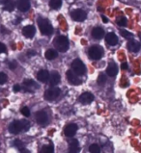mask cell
I'll use <instances>...</instances> for the list:
<instances>
[{
	"mask_svg": "<svg viewBox=\"0 0 141 153\" xmlns=\"http://www.w3.org/2000/svg\"><path fill=\"white\" fill-rule=\"evenodd\" d=\"M106 73H107V75H109L110 77L116 76L117 73H118V67H117V65L115 63H113V62L109 63L108 67L106 68Z\"/></svg>",
	"mask_w": 141,
	"mask_h": 153,
	"instance_id": "2e32d148",
	"label": "cell"
},
{
	"mask_svg": "<svg viewBox=\"0 0 141 153\" xmlns=\"http://www.w3.org/2000/svg\"><path fill=\"white\" fill-rule=\"evenodd\" d=\"M55 48L60 52H65L69 48V40L64 36H58L55 38L53 42Z\"/></svg>",
	"mask_w": 141,
	"mask_h": 153,
	"instance_id": "7a4b0ae2",
	"label": "cell"
},
{
	"mask_svg": "<svg viewBox=\"0 0 141 153\" xmlns=\"http://www.w3.org/2000/svg\"><path fill=\"white\" fill-rule=\"evenodd\" d=\"M7 2V0H0V4H3V5H4V4H5Z\"/></svg>",
	"mask_w": 141,
	"mask_h": 153,
	"instance_id": "60d3db41",
	"label": "cell"
},
{
	"mask_svg": "<svg viewBox=\"0 0 141 153\" xmlns=\"http://www.w3.org/2000/svg\"><path fill=\"white\" fill-rule=\"evenodd\" d=\"M121 68H122V69H127L128 68H129V65H128L127 63H123L122 65H121Z\"/></svg>",
	"mask_w": 141,
	"mask_h": 153,
	"instance_id": "74e56055",
	"label": "cell"
},
{
	"mask_svg": "<svg viewBox=\"0 0 141 153\" xmlns=\"http://www.w3.org/2000/svg\"><path fill=\"white\" fill-rule=\"evenodd\" d=\"M72 19L76 21H83L86 19V12L81 10V9H77V10H74L72 12Z\"/></svg>",
	"mask_w": 141,
	"mask_h": 153,
	"instance_id": "ba28073f",
	"label": "cell"
},
{
	"mask_svg": "<svg viewBox=\"0 0 141 153\" xmlns=\"http://www.w3.org/2000/svg\"><path fill=\"white\" fill-rule=\"evenodd\" d=\"M105 42L109 45H116L118 43V38L114 33H108L105 36Z\"/></svg>",
	"mask_w": 141,
	"mask_h": 153,
	"instance_id": "e0dca14e",
	"label": "cell"
},
{
	"mask_svg": "<svg viewBox=\"0 0 141 153\" xmlns=\"http://www.w3.org/2000/svg\"><path fill=\"white\" fill-rule=\"evenodd\" d=\"M7 51V48H6V45H4V43L0 42V53H5Z\"/></svg>",
	"mask_w": 141,
	"mask_h": 153,
	"instance_id": "d6a6232c",
	"label": "cell"
},
{
	"mask_svg": "<svg viewBox=\"0 0 141 153\" xmlns=\"http://www.w3.org/2000/svg\"><path fill=\"white\" fill-rule=\"evenodd\" d=\"M16 67H17V64L16 62H11L9 64V68L11 69H15V68H16Z\"/></svg>",
	"mask_w": 141,
	"mask_h": 153,
	"instance_id": "836d02e7",
	"label": "cell"
},
{
	"mask_svg": "<svg viewBox=\"0 0 141 153\" xmlns=\"http://www.w3.org/2000/svg\"><path fill=\"white\" fill-rule=\"evenodd\" d=\"M16 7L20 12H27L30 9L29 0H16Z\"/></svg>",
	"mask_w": 141,
	"mask_h": 153,
	"instance_id": "7c38bea8",
	"label": "cell"
},
{
	"mask_svg": "<svg viewBox=\"0 0 141 153\" xmlns=\"http://www.w3.org/2000/svg\"><path fill=\"white\" fill-rule=\"evenodd\" d=\"M38 25L40 28V31L42 32L43 35H46V36H50V35L52 34V26L50 24V22L47 19H38Z\"/></svg>",
	"mask_w": 141,
	"mask_h": 153,
	"instance_id": "3957f363",
	"label": "cell"
},
{
	"mask_svg": "<svg viewBox=\"0 0 141 153\" xmlns=\"http://www.w3.org/2000/svg\"><path fill=\"white\" fill-rule=\"evenodd\" d=\"M76 131H77V125L74 124V123H70V124H68L65 127V129H64V134L67 137H73V136H74V135H76Z\"/></svg>",
	"mask_w": 141,
	"mask_h": 153,
	"instance_id": "30bf717a",
	"label": "cell"
},
{
	"mask_svg": "<svg viewBox=\"0 0 141 153\" xmlns=\"http://www.w3.org/2000/svg\"><path fill=\"white\" fill-rule=\"evenodd\" d=\"M36 120L39 124L41 125H46L48 121V117L47 114L44 111H40L36 114Z\"/></svg>",
	"mask_w": 141,
	"mask_h": 153,
	"instance_id": "8fae6325",
	"label": "cell"
},
{
	"mask_svg": "<svg viewBox=\"0 0 141 153\" xmlns=\"http://www.w3.org/2000/svg\"><path fill=\"white\" fill-rule=\"evenodd\" d=\"M38 88V85L31 79H26L23 81V90L28 93H33L35 89Z\"/></svg>",
	"mask_w": 141,
	"mask_h": 153,
	"instance_id": "9c48e42d",
	"label": "cell"
},
{
	"mask_svg": "<svg viewBox=\"0 0 141 153\" xmlns=\"http://www.w3.org/2000/svg\"><path fill=\"white\" fill-rule=\"evenodd\" d=\"M61 94V91L58 88H50L45 91V94H44V97L47 101H53L57 97H59Z\"/></svg>",
	"mask_w": 141,
	"mask_h": 153,
	"instance_id": "8992f818",
	"label": "cell"
},
{
	"mask_svg": "<svg viewBox=\"0 0 141 153\" xmlns=\"http://www.w3.org/2000/svg\"><path fill=\"white\" fill-rule=\"evenodd\" d=\"M106 80H107V78H106V76L104 75V74H103V73L100 74L99 77H98V84L100 85V86H103V85L105 84Z\"/></svg>",
	"mask_w": 141,
	"mask_h": 153,
	"instance_id": "4316f807",
	"label": "cell"
},
{
	"mask_svg": "<svg viewBox=\"0 0 141 153\" xmlns=\"http://www.w3.org/2000/svg\"><path fill=\"white\" fill-rule=\"evenodd\" d=\"M13 90H14L15 93H17V91H20V86L19 84H16L14 86V88H13Z\"/></svg>",
	"mask_w": 141,
	"mask_h": 153,
	"instance_id": "e575fe53",
	"label": "cell"
},
{
	"mask_svg": "<svg viewBox=\"0 0 141 153\" xmlns=\"http://www.w3.org/2000/svg\"><path fill=\"white\" fill-rule=\"evenodd\" d=\"M60 82V75L57 71H52L50 75V86H56Z\"/></svg>",
	"mask_w": 141,
	"mask_h": 153,
	"instance_id": "ffe728a7",
	"label": "cell"
},
{
	"mask_svg": "<svg viewBox=\"0 0 141 153\" xmlns=\"http://www.w3.org/2000/svg\"><path fill=\"white\" fill-rule=\"evenodd\" d=\"M66 75H67V79L69 83H70L72 85H80L82 83L81 80L78 78V75L73 71V69H69L67 73H66Z\"/></svg>",
	"mask_w": 141,
	"mask_h": 153,
	"instance_id": "52a82bcc",
	"label": "cell"
},
{
	"mask_svg": "<svg viewBox=\"0 0 141 153\" xmlns=\"http://www.w3.org/2000/svg\"><path fill=\"white\" fill-rule=\"evenodd\" d=\"M120 33H121L122 36L124 37V38H126V39H130V38H133L134 37L133 34L130 33L129 31H127V30H121Z\"/></svg>",
	"mask_w": 141,
	"mask_h": 153,
	"instance_id": "f1b7e54d",
	"label": "cell"
},
{
	"mask_svg": "<svg viewBox=\"0 0 141 153\" xmlns=\"http://www.w3.org/2000/svg\"><path fill=\"white\" fill-rule=\"evenodd\" d=\"M54 151V148L52 146V145H46L42 147L41 152L42 153H52Z\"/></svg>",
	"mask_w": 141,
	"mask_h": 153,
	"instance_id": "d4e9b609",
	"label": "cell"
},
{
	"mask_svg": "<svg viewBox=\"0 0 141 153\" xmlns=\"http://www.w3.org/2000/svg\"><path fill=\"white\" fill-rule=\"evenodd\" d=\"M140 42H136V41H130L128 42V49L130 52H138L140 50Z\"/></svg>",
	"mask_w": 141,
	"mask_h": 153,
	"instance_id": "ac0fdd59",
	"label": "cell"
},
{
	"mask_svg": "<svg viewBox=\"0 0 141 153\" xmlns=\"http://www.w3.org/2000/svg\"><path fill=\"white\" fill-rule=\"evenodd\" d=\"M27 55H28V57H32V56H35V55H36V52H35L34 50H28V52H27Z\"/></svg>",
	"mask_w": 141,
	"mask_h": 153,
	"instance_id": "d590c367",
	"label": "cell"
},
{
	"mask_svg": "<svg viewBox=\"0 0 141 153\" xmlns=\"http://www.w3.org/2000/svg\"><path fill=\"white\" fill-rule=\"evenodd\" d=\"M128 23V20L125 16H119L117 19V24L119 26H126Z\"/></svg>",
	"mask_w": 141,
	"mask_h": 153,
	"instance_id": "83f0119b",
	"label": "cell"
},
{
	"mask_svg": "<svg viewBox=\"0 0 141 153\" xmlns=\"http://www.w3.org/2000/svg\"><path fill=\"white\" fill-rule=\"evenodd\" d=\"M20 152H26V153H28L29 151L27 149H25V148H24V149H23V148H20Z\"/></svg>",
	"mask_w": 141,
	"mask_h": 153,
	"instance_id": "ab89813d",
	"label": "cell"
},
{
	"mask_svg": "<svg viewBox=\"0 0 141 153\" xmlns=\"http://www.w3.org/2000/svg\"><path fill=\"white\" fill-rule=\"evenodd\" d=\"M16 7V3L14 0H7V2L4 4V10L8 12H13Z\"/></svg>",
	"mask_w": 141,
	"mask_h": 153,
	"instance_id": "7402d4cb",
	"label": "cell"
},
{
	"mask_svg": "<svg viewBox=\"0 0 141 153\" xmlns=\"http://www.w3.org/2000/svg\"><path fill=\"white\" fill-rule=\"evenodd\" d=\"M30 127L29 121L22 120H14L9 126V131L12 134H19L21 131H27Z\"/></svg>",
	"mask_w": 141,
	"mask_h": 153,
	"instance_id": "6da1fadb",
	"label": "cell"
},
{
	"mask_svg": "<svg viewBox=\"0 0 141 153\" xmlns=\"http://www.w3.org/2000/svg\"><path fill=\"white\" fill-rule=\"evenodd\" d=\"M94 100V95L91 93H84L79 97V101L82 104H90Z\"/></svg>",
	"mask_w": 141,
	"mask_h": 153,
	"instance_id": "4fadbf2b",
	"label": "cell"
},
{
	"mask_svg": "<svg viewBox=\"0 0 141 153\" xmlns=\"http://www.w3.org/2000/svg\"><path fill=\"white\" fill-rule=\"evenodd\" d=\"M139 38H140V41H141V33L139 34Z\"/></svg>",
	"mask_w": 141,
	"mask_h": 153,
	"instance_id": "b9f144b4",
	"label": "cell"
},
{
	"mask_svg": "<svg viewBox=\"0 0 141 153\" xmlns=\"http://www.w3.org/2000/svg\"><path fill=\"white\" fill-rule=\"evenodd\" d=\"M80 150L79 148V143L77 140H72L70 143H69V151L72 152V153H76Z\"/></svg>",
	"mask_w": 141,
	"mask_h": 153,
	"instance_id": "44dd1931",
	"label": "cell"
},
{
	"mask_svg": "<svg viewBox=\"0 0 141 153\" xmlns=\"http://www.w3.org/2000/svg\"><path fill=\"white\" fill-rule=\"evenodd\" d=\"M72 69L77 74V75H83L86 71V67H85V65L82 63L81 60L76 59L72 63Z\"/></svg>",
	"mask_w": 141,
	"mask_h": 153,
	"instance_id": "5b68a950",
	"label": "cell"
},
{
	"mask_svg": "<svg viewBox=\"0 0 141 153\" xmlns=\"http://www.w3.org/2000/svg\"><path fill=\"white\" fill-rule=\"evenodd\" d=\"M37 79L42 83L47 82V80H50V72L46 69H41L37 73Z\"/></svg>",
	"mask_w": 141,
	"mask_h": 153,
	"instance_id": "5bb4252c",
	"label": "cell"
},
{
	"mask_svg": "<svg viewBox=\"0 0 141 153\" xmlns=\"http://www.w3.org/2000/svg\"><path fill=\"white\" fill-rule=\"evenodd\" d=\"M35 33H36V29L33 25H27L22 29V34L26 38H33L35 36Z\"/></svg>",
	"mask_w": 141,
	"mask_h": 153,
	"instance_id": "9a60e30c",
	"label": "cell"
},
{
	"mask_svg": "<svg viewBox=\"0 0 141 153\" xmlns=\"http://www.w3.org/2000/svg\"><path fill=\"white\" fill-rule=\"evenodd\" d=\"M7 75L5 73L3 72H0V85H3L5 84V83L7 82Z\"/></svg>",
	"mask_w": 141,
	"mask_h": 153,
	"instance_id": "f546056e",
	"label": "cell"
},
{
	"mask_svg": "<svg viewBox=\"0 0 141 153\" xmlns=\"http://www.w3.org/2000/svg\"><path fill=\"white\" fill-rule=\"evenodd\" d=\"M104 36V31L103 28L100 27H96L92 30V37L96 40H100Z\"/></svg>",
	"mask_w": 141,
	"mask_h": 153,
	"instance_id": "d6986e66",
	"label": "cell"
},
{
	"mask_svg": "<svg viewBox=\"0 0 141 153\" xmlns=\"http://www.w3.org/2000/svg\"><path fill=\"white\" fill-rule=\"evenodd\" d=\"M14 145H15V146L19 147L20 149V148H22V146H23V143L21 142L20 140H16V141L14 142Z\"/></svg>",
	"mask_w": 141,
	"mask_h": 153,
	"instance_id": "1f68e13d",
	"label": "cell"
},
{
	"mask_svg": "<svg viewBox=\"0 0 141 153\" xmlns=\"http://www.w3.org/2000/svg\"><path fill=\"white\" fill-rule=\"evenodd\" d=\"M1 32L3 33V34H6V33H10V31H8V30H6L5 29V27H4V26H1Z\"/></svg>",
	"mask_w": 141,
	"mask_h": 153,
	"instance_id": "8d00e7d4",
	"label": "cell"
},
{
	"mask_svg": "<svg viewBox=\"0 0 141 153\" xmlns=\"http://www.w3.org/2000/svg\"><path fill=\"white\" fill-rule=\"evenodd\" d=\"M89 151L91 153H100V147L98 145H96V143H93V145L90 146Z\"/></svg>",
	"mask_w": 141,
	"mask_h": 153,
	"instance_id": "484cf974",
	"label": "cell"
},
{
	"mask_svg": "<svg viewBox=\"0 0 141 153\" xmlns=\"http://www.w3.org/2000/svg\"><path fill=\"white\" fill-rule=\"evenodd\" d=\"M46 58L47 60H53L57 58V52L54 49H48L46 52Z\"/></svg>",
	"mask_w": 141,
	"mask_h": 153,
	"instance_id": "603a6c76",
	"label": "cell"
},
{
	"mask_svg": "<svg viewBox=\"0 0 141 153\" xmlns=\"http://www.w3.org/2000/svg\"><path fill=\"white\" fill-rule=\"evenodd\" d=\"M88 54L92 60H100L104 56V49L100 45H93L90 47Z\"/></svg>",
	"mask_w": 141,
	"mask_h": 153,
	"instance_id": "277c9868",
	"label": "cell"
},
{
	"mask_svg": "<svg viewBox=\"0 0 141 153\" xmlns=\"http://www.w3.org/2000/svg\"><path fill=\"white\" fill-rule=\"evenodd\" d=\"M20 112L24 117H29L30 116V110H29L28 107H22V108H21Z\"/></svg>",
	"mask_w": 141,
	"mask_h": 153,
	"instance_id": "4dcf8cb0",
	"label": "cell"
},
{
	"mask_svg": "<svg viewBox=\"0 0 141 153\" xmlns=\"http://www.w3.org/2000/svg\"><path fill=\"white\" fill-rule=\"evenodd\" d=\"M103 20H104V22H105V23H106V22H108V19H106V17H105V16H103Z\"/></svg>",
	"mask_w": 141,
	"mask_h": 153,
	"instance_id": "f35d334b",
	"label": "cell"
},
{
	"mask_svg": "<svg viewBox=\"0 0 141 153\" xmlns=\"http://www.w3.org/2000/svg\"><path fill=\"white\" fill-rule=\"evenodd\" d=\"M50 8L57 10L62 6V0H50Z\"/></svg>",
	"mask_w": 141,
	"mask_h": 153,
	"instance_id": "cb8c5ba5",
	"label": "cell"
}]
</instances>
